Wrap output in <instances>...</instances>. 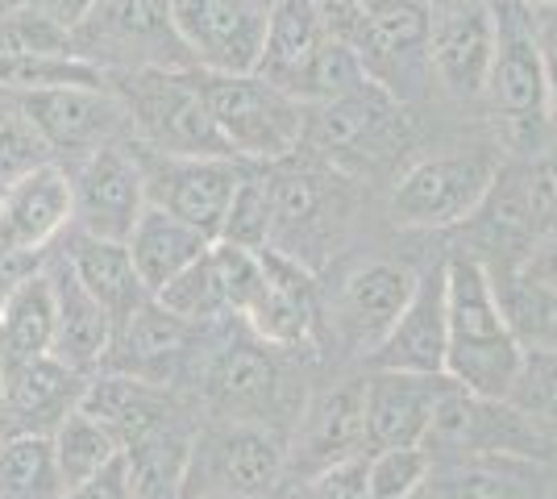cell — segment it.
<instances>
[{"label": "cell", "instance_id": "6da1fadb", "mask_svg": "<svg viewBox=\"0 0 557 499\" xmlns=\"http://www.w3.org/2000/svg\"><path fill=\"white\" fill-rule=\"evenodd\" d=\"M445 375L487 400H508L524 346L508 325L495 279L474 259H454L445 266Z\"/></svg>", "mask_w": 557, "mask_h": 499}, {"label": "cell", "instance_id": "7a4b0ae2", "mask_svg": "<svg viewBox=\"0 0 557 499\" xmlns=\"http://www.w3.org/2000/svg\"><path fill=\"white\" fill-rule=\"evenodd\" d=\"M200 92L233 159L283 163L304 146L308 104L258 72H200Z\"/></svg>", "mask_w": 557, "mask_h": 499}, {"label": "cell", "instance_id": "3957f363", "mask_svg": "<svg viewBox=\"0 0 557 499\" xmlns=\"http://www.w3.org/2000/svg\"><path fill=\"white\" fill-rule=\"evenodd\" d=\"M71 38H75V54H84L104 72L196 67L191 50L184 47L180 29L171 22L166 0H96L92 13L71 29Z\"/></svg>", "mask_w": 557, "mask_h": 499}, {"label": "cell", "instance_id": "277c9868", "mask_svg": "<svg viewBox=\"0 0 557 499\" xmlns=\"http://www.w3.org/2000/svg\"><path fill=\"white\" fill-rule=\"evenodd\" d=\"M121 96H125V109H129V125L141 134L146 150L191 154V159L230 154V146H225L209 104H205L196 67H184V72H166V67L129 72V88Z\"/></svg>", "mask_w": 557, "mask_h": 499}, {"label": "cell", "instance_id": "5b68a950", "mask_svg": "<svg viewBox=\"0 0 557 499\" xmlns=\"http://www.w3.org/2000/svg\"><path fill=\"white\" fill-rule=\"evenodd\" d=\"M304 142L321 159H333L342 166H379L408 142V117L383 84L367 79L349 96L308 104Z\"/></svg>", "mask_w": 557, "mask_h": 499}, {"label": "cell", "instance_id": "8992f818", "mask_svg": "<svg viewBox=\"0 0 557 499\" xmlns=\"http://www.w3.org/2000/svg\"><path fill=\"white\" fill-rule=\"evenodd\" d=\"M499 179V166L487 150L466 154H433L404 171L392 196L395 225L408 229H445L458 225L483 209L487 191Z\"/></svg>", "mask_w": 557, "mask_h": 499}, {"label": "cell", "instance_id": "52a82bcc", "mask_svg": "<svg viewBox=\"0 0 557 499\" xmlns=\"http://www.w3.org/2000/svg\"><path fill=\"white\" fill-rule=\"evenodd\" d=\"M549 437L508 400L474 396L458 383H449L442 404L433 412V425L424 433V450L449 453L454 462L499 453V458H541Z\"/></svg>", "mask_w": 557, "mask_h": 499}, {"label": "cell", "instance_id": "ba28073f", "mask_svg": "<svg viewBox=\"0 0 557 499\" xmlns=\"http://www.w3.org/2000/svg\"><path fill=\"white\" fill-rule=\"evenodd\" d=\"M141 175H146V204H159L166 213L184 216L187 225L221 238V225L230 213V200L246 166L230 154H159L141 146Z\"/></svg>", "mask_w": 557, "mask_h": 499}, {"label": "cell", "instance_id": "9c48e42d", "mask_svg": "<svg viewBox=\"0 0 557 499\" xmlns=\"http://www.w3.org/2000/svg\"><path fill=\"white\" fill-rule=\"evenodd\" d=\"M495 17V54L487 72V100L511 129L545 125L541 92H545V50L533 34V17L524 0H491Z\"/></svg>", "mask_w": 557, "mask_h": 499}, {"label": "cell", "instance_id": "30bf717a", "mask_svg": "<svg viewBox=\"0 0 557 499\" xmlns=\"http://www.w3.org/2000/svg\"><path fill=\"white\" fill-rule=\"evenodd\" d=\"M25 104L29 121L38 125V134L47 138L54 163L67 159H88L92 150L109 142H121L134 125H129V109L125 96L100 84V88H47V92H17Z\"/></svg>", "mask_w": 557, "mask_h": 499}, {"label": "cell", "instance_id": "8fae6325", "mask_svg": "<svg viewBox=\"0 0 557 499\" xmlns=\"http://www.w3.org/2000/svg\"><path fill=\"white\" fill-rule=\"evenodd\" d=\"M75 196V225L92 238L125 241L146 209V175L141 154L125 142H109L92 150L71 175Z\"/></svg>", "mask_w": 557, "mask_h": 499}, {"label": "cell", "instance_id": "7c38bea8", "mask_svg": "<svg viewBox=\"0 0 557 499\" xmlns=\"http://www.w3.org/2000/svg\"><path fill=\"white\" fill-rule=\"evenodd\" d=\"M429 63L454 96L487 92L491 54H495V17L491 0H429Z\"/></svg>", "mask_w": 557, "mask_h": 499}, {"label": "cell", "instance_id": "4fadbf2b", "mask_svg": "<svg viewBox=\"0 0 557 499\" xmlns=\"http://www.w3.org/2000/svg\"><path fill=\"white\" fill-rule=\"evenodd\" d=\"M75 221L71 171L63 163H42L25 171L22 179L4 184L0 196V246L47 254V246Z\"/></svg>", "mask_w": 557, "mask_h": 499}, {"label": "cell", "instance_id": "5bb4252c", "mask_svg": "<svg viewBox=\"0 0 557 499\" xmlns=\"http://www.w3.org/2000/svg\"><path fill=\"white\" fill-rule=\"evenodd\" d=\"M449 375H412V371H374L362 379L367 408V441L374 450L387 446H424L433 412L442 404Z\"/></svg>", "mask_w": 557, "mask_h": 499}, {"label": "cell", "instance_id": "9a60e30c", "mask_svg": "<svg viewBox=\"0 0 557 499\" xmlns=\"http://www.w3.org/2000/svg\"><path fill=\"white\" fill-rule=\"evenodd\" d=\"M200 450V446H196ZM209 478L221 496L230 499H262L275 491L287 466V446L275 428L258 421H230L205 441Z\"/></svg>", "mask_w": 557, "mask_h": 499}, {"label": "cell", "instance_id": "2e32d148", "mask_svg": "<svg viewBox=\"0 0 557 499\" xmlns=\"http://www.w3.org/2000/svg\"><path fill=\"white\" fill-rule=\"evenodd\" d=\"M445 271L417 275L404 312L395 316L387 337L371 350L379 371H412V375H445Z\"/></svg>", "mask_w": 557, "mask_h": 499}, {"label": "cell", "instance_id": "e0dca14e", "mask_svg": "<svg viewBox=\"0 0 557 499\" xmlns=\"http://www.w3.org/2000/svg\"><path fill=\"white\" fill-rule=\"evenodd\" d=\"M258 259H262V287H258V300L250 304L246 321L258 333V341H267V346H283V350L300 346L317 316L312 275L304 271L296 254H287L278 246H262Z\"/></svg>", "mask_w": 557, "mask_h": 499}, {"label": "cell", "instance_id": "ac0fdd59", "mask_svg": "<svg viewBox=\"0 0 557 499\" xmlns=\"http://www.w3.org/2000/svg\"><path fill=\"white\" fill-rule=\"evenodd\" d=\"M50 284H54V346H50V354L84 375V371H92L109 358L113 316L88 287L75 279L67 259L59 271H50Z\"/></svg>", "mask_w": 557, "mask_h": 499}, {"label": "cell", "instance_id": "d6986e66", "mask_svg": "<svg viewBox=\"0 0 557 499\" xmlns=\"http://www.w3.org/2000/svg\"><path fill=\"white\" fill-rule=\"evenodd\" d=\"M187 329H191L187 321H180L175 312H166L154 296H146L129 316L116 321L113 346H109V354L116 350L113 371L159 387L171 375V362L184 350Z\"/></svg>", "mask_w": 557, "mask_h": 499}, {"label": "cell", "instance_id": "ffe728a7", "mask_svg": "<svg viewBox=\"0 0 557 499\" xmlns=\"http://www.w3.org/2000/svg\"><path fill=\"white\" fill-rule=\"evenodd\" d=\"M367 446V408H362V383H342L325 391L308 408L296 437V466L304 475L325 471L342 458H354Z\"/></svg>", "mask_w": 557, "mask_h": 499}, {"label": "cell", "instance_id": "44dd1931", "mask_svg": "<svg viewBox=\"0 0 557 499\" xmlns=\"http://www.w3.org/2000/svg\"><path fill=\"white\" fill-rule=\"evenodd\" d=\"M212 241L205 229H196V225H187L184 216L166 213L159 204H146L138 216V225L129 229V259H134V271H138L141 287L154 296L159 287H166L184 266L200 259L205 250H209Z\"/></svg>", "mask_w": 557, "mask_h": 499}, {"label": "cell", "instance_id": "7402d4cb", "mask_svg": "<svg viewBox=\"0 0 557 499\" xmlns=\"http://www.w3.org/2000/svg\"><path fill=\"white\" fill-rule=\"evenodd\" d=\"M79 371H71L54 354L4 362V404L22 416L25 433H47L50 425H59L79 404Z\"/></svg>", "mask_w": 557, "mask_h": 499}, {"label": "cell", "instance_id": "603a6c76", "mask_svg": "<svg viewBox=\"0 0 557 499\" xmlns=\"http://www.w3.org/2000/svg\"><path fill=\"white\" fill-rule=\"evenodd\" d=\"M209 400L230 421H255L262 408L275 404L278 366L267 354V341H230L209 366Z\"/></svg>", "mask_w": 557, "mask_h": 499}, {"label": "cell", "instance_id": "cb8c5ba5", "mask_svg": "<svg viewBox=\"0 0 557 499\" xmlns=\"http://www.w3.org/2000/svg\"><path fill=\"white\" fill-rule=\"evenodd\" d=\"M412 287H417V275L408 266H395V262L358 266L342 287V316H346L349 333L367 350H374L395 325V316L404 312Z\"/></svg>", "mask_w": 557, "mask_h": 499}, {"label": "cell", "instance_id": "d4e9b609", "mask_svg": "<svg viewBox=\"0 0 557 499\" xmlns=\"http://www.w3.org/2000/svg\"><path fill=\"white\" fill-rule=\"evenodd\" d=\"M75 408H84L92 421L109 428L121 441V450L166 425V404L154 391V383H141L134 375H121V371H109L100 379L84 383Z\"/></svg>", "mask_w": 557, "mask_h": 499}, {"label": "cell", "instance_id": "484cf974", "mask_svg": "<svg viewBox=\"0 0 557 499\" xmlns=\"http://www.w3.org/2000/svg\"><path fill=\"white\" fill-rule=\"evenodd\" d=\"M67 266L75 271V279L109 309L113 329L121 316H129V312L150 296V291L141 287L138 271H134V259H129V246H125V241L75 234L67 246Z\"/></svg>", "mask_w": 557, "mask_h": 499}, {"label": "cell", "instance_id": "4316f807", "mask_svg": "<svg viewBox=\"0 0 557 499\" xmlns=\"http://www.w3.org/2000/svg\"><path fill=\"white\" fill-rule=\"evenodd\" d=\"M54 346V284L50 271H34L0 304V362L50 354Z\"/></svg>", "mask_w": 557, "mask_h": 499}, {"label": "cell", "instance_id": "83f0119b", "mask_svg": "<svg viewBox=\"0 0 557 499\" xmlns=\"http://www.w3.org/2000/svg\"><path fill=\"white\" fill-rule=\"evenodd\" d=\"M325 25L312 0H275L271 22H267V42L258 59V75H267L278 88H292V79L304 63L312 59V50L325 42Z\"/></svg>", "mask_w": 557, "mask_h": 499}, {"label": "cell", "instance_id": "f1b7e54d", "mask_svg": "<svg viewBox=\"0 0 557 499\" xmlns=\"http://www.w3.org/2000/svg\"><path fill=\"white\" fill-rule=\"evenodd\" d=\"M63 491L50 433H17L0 441V499H59Z\"/></svg>", "mask_w": 557, "mask_h": 499}, {"label": "cell", "instance_id": "f546056e", "mask_svg": "<svg viewBox=\"0 0 557 499\" xmlns=\"http://www.w3.org/2000/svg\"><path fill=\"white\" fill-rule=\"evenodd\" d=\"M125 462H129L134 499H180L191 475V446L163 425L159 433L125 446Z\"/></svg>", "mask_w": 557, "mask_h": 499}, {"label": "cell", "instance_id": "4dcf8cb0", "mask_svg": "<svg viewBox=\"0 0 557 499\" xmlns=\"http://www.w3.org/2000/svg\"><path fill=\"white\" fill-rule=\"evenodd\" d=\"M50 441H54V458H59L63 487L84 483V478L96 475L100 466H109L116 453H121V441H116L100 421H92L84 408H71L67 416L54 425Z\"/></svg>", "mask_w": 557, "mask_h": 499}, {"label": "cell", "instance_id": "1f68e13d", "mask_svg": "<svg viewBox=\"0 0 557 499\" xmlns=\"http://www.w3.org/2000/svg\"><path fill=\"white\" fill-rule=\"evenodd\" d=\"M100 88L109 72L84 54H0V88L9 92H47V88Z\"/></svg>", "mask_w": 557, "mask_h": 499}, {"label": "cell", "instance_id": "d6a6232c", "mask_svg": "<svg viewBox=\"0 0 557 499\" xmlns=\"http://www.w3.org/2000/svg\"><path fill=\"white\" fill-rule=\"evenodd\" d=\"M371 75L362 67V54L342 42V38H325L321 47L312 50V59L304 63L287 92L300 96L304 104H325L337 96H349L354 88H362Z\"/></svg>", "mask_w": 557, "mask_h": 499}, {"label": "cell", "instance_id": "836d02e7", "mask_svg": "<svg viewBox=\"0 0 557 499\" xmlns=\"http://www.w3.org/2000/svg\"><path fill=\"white\" fill-rule=\"evenodd\" d=\"M495 291L524 350H557V287L520 275L508 287L495 284Z\"/></svg>", "mask_w": 557, "mask_h": 499}, {"label": "cell", "instance_id": "e575fe53", "mask_svg": "<svg viewBox=\"0 0 557 499\" xmlns=\"http://www.w3.org/2000/svg\"><path fill=\"white\" fill-rule=\"evenodd\" d=\"M154 300H159L166 312H175L180 321H187V325H200V321H212V316H225L230 304H225V287H221L216 262H212V246L191 262V266H184L171 284L159 287Z\"/></svg>", "mask_w": 557, "mask_h": 499}, {"label": "cell", "instance_id": "d590c367", "mask_svg": "<svg viewBox=\"0 0 557 499\" xmlns=\"http://www.w3.org/2000/svg\"><path fill=\"white\" fill-rule=\"evenodd\" d=\"M47 138L38 134V125L25 113L22 96L0 88V184H13L22 179L25 171L50 163Z\"/></svg>", "mask_w": 557, "mask_h": 499}, {"label": "cell", "instance_id": "8d00e7d4", "mask_svg": "<svg viewBox=\"0 0 557 499\" xmlns=\"http://www.w3.org/2000/svg\"><path fill=\"white\" fill-rule=\"evenodd\" d=\"M271 229H275L271 175L246 171L230 200V213H225V225H221V241L246 246V250H262V246H271Z\"/></svg>", "mask_w": 557, "mask_h": 499}, {"label": "cell", "instance_id": "74e56055", "mask_svg": "<svg viewBox=\"0 0 557 499\" xmlns=\"http://www.w3.org/2000/svg\"><path fill=\"white\" fill-rule=\"evenodd\" d=\"M508 404H516L549 441H557V350H524Z\"/></svg>", "mask_w": 557, "mask_h": 499}, {"label": "cell", "instance_id": "f35d334b", "mask_svg": "<svg viewBox=\"0 0 557 499\" xmlns=\"http://www.w3.org/2000/svg\"><path fill=\"white\" fill-rule=\"evenodd\" d=\"M433 471L424 446H387L367 458V499H412Z\"/></svg>", "mask_w": 557, "mask_h": 499}, {"label": "cell", "instance_id": "ab89813d", "mask_svg": "<svg viewBox=\"0 0 557 499\" xmlns=\"http://www.w3.org/2000/svg\"><path fill=\"white\" fill-rule=\"evenodd\" d=\"M420 499H529L524 487L495 466H474V462H449L445 471H429Z\"/></svg>", "mask_w": 557, "mask_h": 499}, {"label": "cell", "instance_id": "60d3db41", "mask_svg": "<svg viewBox=\"0 0 557 499\" xmlns=\"http://www.w3.org/2000/svg\"><path fill=\"white\" fill-rule=\"evenodd\" d=\"M271 209H275V229L271 238L278 234H300L308 225L321 221V209H325V188L312 171H292L283 166L271 175Z\"/></svg>", "mask_w": 557, "mask_h": 499}, {"label": "cell", "instance_id": "b9f144b4", "mask_svg": "<svg viewBox=\"0 0 557 499\" xmlns=\"http://www.w3.org/2000/svg\"><path fill=\"white\" fill-rule=\"evenodd\" d=\"M0 54H75V38L67 25L25 4L0 17Z\"/></svg>", "mask_w": 557, "mask_h": 499}, {"label": "cell", "instance_id": "7bdbcfd3", "mask_svg": "<svg viewBox=\"0 0 557 499\" xmlns=\"http://www.w3.org/2000/svg\"><path fill=\"white\" fill-rule=\"evenodd\" d=\"M300 499H367V453L342 458L304 478Z\"/></svg>", "mask_w": 557, "mask_h": 499}, {"label": "cell", "instance_id": "ee69618b", "mask_svg": "<svg viewBox=\"0 0 557 499\" xmlns=\"http://www.w3.org/2000/svg\"><path fill=\"white\" fill-rule=\"evenodd\" d=\"M59 499H134V483H129V462H125V450L116 453L109 466H100L96 475H88L84 483L67 487Z\"/></svg>", "mask_w": 557, "mask_h": 499}, {"label": "cell", "instance_id": "f6af8a7d", "mask_svg": "<svg viewBox=\"0 0 557 499\" xmlns=\"http://www.w3.org/2000/svg\"><path fill=\"white\" fill-rule=\"evenodd\" d=\"M317 13H321V25H325L329 38H342V42H358L362 25H367V9L358 0H312Z\"/></svg>", "mask_w": 557, "mask_h": 499}, {"label": "cell", "instance_id": "bcb514c9", "mask_svg": "<svg viewBox=\"0 0 557 499\" xmlns=\"http://www.w3.org/2000/svg\"><path fill=\"white\" fill-rule=\"evenodd\" d=\"M524 279H536V284L557 287V221L541 234L533 250H529V262H524Z\"/></svg>", "mask_w": 557, "mask_h": 499}, {"label": "cell", "instance_id": "7dc6e473", "mask_svg": "<svg viewBox=\"0 0 557 499\" xmlns=\"http://www.w3.org/2000/svg\"><path fill=\"white\" fill-rule=\"evenodd\" d=\"M166 9H171V22L180 29L184 47L191 50L200 29H205V17H209V0H166Z\"/></svg>", "mask_w": 557, "mask_h": 499}, {"label": "cell", "instance_id": "c3c4849f", "mask_svg": "<svg viewBox=\"0 0 557 499\" xmlns=\"http://www.w3.org/2000/svg\"><path fill=\"white\" fill-rule=\"evenodd\" d=\"M96 0H29V9H38V13H47L50 22L67 25V29H75V25L84 22L88 13H92Z\"/></svg>", "mask_w": 557, "mask_h": 499}, {"label": "cell", "instance_id": "681fc988", "mask_svg": "<svg viewBox=\"0 0 557 499\" xmlns=\"http://www.w3.org/2000/svg\"><path fill=\"white\" fill-rule=\"evenodd\" d=\"M529 17L545 59H557V4H529Z\"/></svg>", "mask_w": 557, "mask_h": 499}, {"label": "cell", "instance_id": "f907efd6", "mask_svg": "<svg viewBox=\"0 0 557 499\" xmlns=\"http://www.w3.org/2000/svg\"><path fill=\"white\" fill-rule=\"evenodd\" d=\"M541 117L557 134V59H545V92H541Z\"/></svg>", "mask_w": 557, "mask_h": 499}, {"label": "cell", "instance_id": "816d5d0a", "mask_svg": "<svg viewBox=\"0 0 557 499\" xmlns=\"http://www.w3.org/2000/svg\"><path fill=\"white\" fill-rule=\"evenodd\" d=\"M25 4H29V0H0V17L13 13V9H25Z\"/></svg>", "mask_w": 557, "mask_h": 499}, {"label": "cell", "instance_id": "f5cc1de1", "mask_svg": "<svg viewBox=\"0 0 557 499\" xmlns=\"http://www.w3.org/2000/svg\"><path fill=\"white\" fill-rule=\"evenodd\" d=\"M358 4H362V9L371 13V9H379V4H387V0H358Z\"/></svg>", "mask_w": 557, "mask_h": 499}, {"label": "cell", "instance_id": "db71d44e", "mask_svg": "<svg viewBox=\"0 0 557 499\" xmlns=\"http://www.w3.org/2000/svg\"><path fill=\"white\" fill-rule=\"evenodd\" d=\"M0 404H4V362H0Z\"/></svg>", "mask_w": 557, "mask_h": 499}, {"label": "cell", "instance_id": "11a10c76", "mask_svg": "<svg viewBox=\"0 0 557 499\" xmlns=\"http://www.w3.org/2000/svg\"><path fill=\"white\" fill-rule=\"evenodd\" d=\"M524 4H557V0H524Z\"/></svg>", "mask_w": 557, "mask_h": 499}, {"label": "cell", "instance_id": "9f6ffc18", "mask_svg": "<svg viewBox=\"0 0 557 499\" xmlns=\"http://www.w3.org/2000/svg\"><path fill=\"white\" fill-rule=\"evenodd\" d=\"M0 196H4V184H0Z\"/></svg>", "mask_w": 557, "mask_h": 499}, {"label": "cell", "instance_id": "6f0895ef", "mask_svg": "<svg viewBox=\"0 0 557 499\" xmlns=\"http://www.w3.org/2000/svg\"><path fill=\"white\" fill-rule=\"evenodd\" d=\"M412 499H420V491H417V496H412Z\"/></svg>", "mask_w": 557, "mask_h": 499}]
</instances>
